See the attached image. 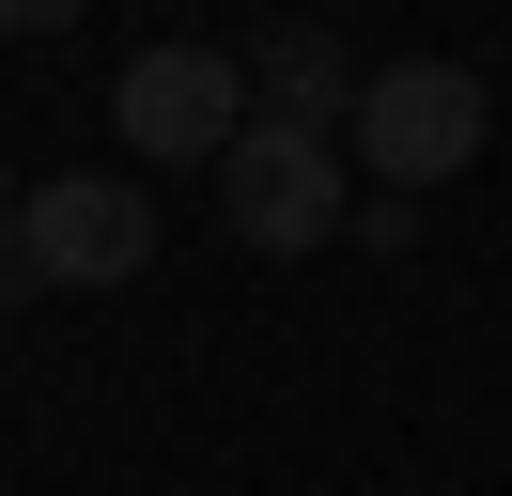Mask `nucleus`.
Wrapping results in <instances>:
<instances>
[{"label": "nucleus", "instance_id": "obj_1", "mask_svg": "<svg viewBox=\"0 0 512 496\" xmlns=\"http://www.w3.org/2000/svg\"><path fill=\"white\" fill-rule=\"evenodd\" d=\"M342 140H357V171H373L388 202H419V186H450L481 140H497V93H481L466 62H373Z\"/></svg>", "mask_w": 512, "mask_h": 496}, {"label": "nucleus", "instance_id": "obj_2", "mask_svg": "<svg viewBox=\"0 0 512 496\" xmlns=\"http://www.w3.org/2000/svg\"><path fill=\"white\" fill-rule=\"evenodd\" d=\"M16 264H32L47 295H125V279L156 264V202H140L125 171H47L32 202H16Z\"/></svg>", "mask_w": 512, "mask_h": 496}, {"label": "nucleus", "instance_id": "obj_3", "mask_svg": "<svg viewBox=\"0 0 512 496\" xmlns=\"http://www.w3.org/2000/svg\"><path fill=\"white\" fill-rule=\"evenodd\" d=\"M109 124H125V155H171V171H218L233 140H249V62L233 47H140L125 78H109Z\"/></svg>", "mask_w": 512, "mask_h": 496}, {"label": "nucleus", "instance_id": "obj_4", "mask_svg": "<svg viewBox=\"0 0 512 496\" xmlns=\"http://www.w3.org/2000/svg\"><path fill=\"white\" fill-rule=\"evenodd\" d=\"M218 233L264 248V264L326 248V233H342V155H326L311 124H249V140L218 155Z\"/></svg>", "mask_w": 512, "mask_h": 496}, {"label": "nucleus", "instance_id": "obj_5", "mask_svg": "<svg viewBox=\"0 0 512 496\" xmlns=\"http://www.w3.org/2000/svg\"><path fill=\"white\" fill-rule=\"evenodd\" d=\"M357 78H373V62H342V31H326V16H280V31L249 47L264 124H311V140H326V124H357Z\"/></svg>", "mask_w": 512, "mask_h": 496}, {"label": "nucleus", "instance_id": "obj_6", "mask_svg": "<svg viewBox=\"0 0 512 496\" xmlns=\"http://www.w3.org/2000/svg\"><path fill=\"white\" fill-rule=\"evenodd\" d=\"M94 0H0V31H78Z\"/></svg>", "mask_w": 512, "mask_h": 496}, {"label": "nucleus", "instance_id": "obj_7", "mask_svg": "<svg viewBox=\"0 0 512 496\" xmlns=\"http://www.w3.org/2000/svg\"><path fill=\"white\" fill-rule=\"evenodd\" d=\"M16 202H32V186H16V171H0V248H16Z\"/></svg>", "mask_w": 512, "mask_h": 496}]
</instances>
